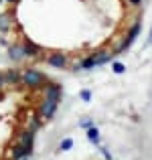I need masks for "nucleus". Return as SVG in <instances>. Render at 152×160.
<instances>
[{"mask_svg":"<svg viewBox=\"0 0 152 160\" xmlns=\"http://www.w3.org/2000/svg\"><path fill=\"white\" fill-rule=\"evenodd\" d=\"M47 63L51 67H55V69H65L67 67V63H69V59H67V55L65 53H51L49 57H47Z\"/></svg>","mask_w":152,"mask_h":160,"instance_id":"423d86ee","label":"nucleus"},{"mask_svg":"<svg viewBox=\"0 0 152 160\" xmlns=\"http://www.w3.org/2000/svg\"><path fill=\"white\" fill-rule=\"evenodd\" d=\"M6 87V77H4V71H0V89Z\"/></svg>","mask_w":152,"mask_h":160,"instance_id":"a211bd4d","label":"nucleus"},{"mask_svg":"<svg viewBox=\"0 0 152 160\" xmlns=\"http://www.w3.org/2000/svg\"><path fill=\"white\" fill-rule=\"evenodd\" d=\"M128 4H130V6H134V8H138L142 4V0H128Z\"/></svg>","mask_w":152,"mask_h":160,"instance_id":"6ab92c4d","label":"nucleus"},{"mask_svg":"<svg viewBox=\"0 0 152 160\" xmlns=\"http://www.w3.org/2000/svg\"><path fill=\"white\" fill-rule=\"evenodd\" d=\"M94 57H95V67H101V65H105V63L112 61L114 53H109V51H98V53H94Z\"/></svg>","mask_w":152,"mask_h":160,"instance_id":"9d476101","label":"nucleus"},{"mask_svg":"<svg viewBox=\"0 0 152 160\" xmlns=\"http://www.w3.org/2000/svg\"><path fill=\"white\" fill-rule=\"evenodd\" d=\"M71 148H73V138H63V140L59 142V150H61V152H69Z\"/></svg>","mask_w":152,"mask_h":160,"instance_id":"f8f14e48","label":"nucleus"},{"mask_svg":"<svg viewBox=\"0 0 152 160\" xmlns=\"http://www.w3.org/2000/svg\"><path fill=\"white\" fill-rule=\"evenodd\" d=\"M57 108H59V103H57V102L43 98V103H41V108H39V116H41V120H53L55 113H57Z\"/></svg>","mask_w":152,"mask_h":160,"instance_id":"20e7f679","label":"nucleus"},{"mask_svg":"<svg viewBox=\"0 0 152 160\" xmlns=\"http://www.w3.org/2000/svg\"><path fill=\"white\" fill-rule=\"evenodd\" d=\"M33 150H35V144H24V142H16L10 150V158L12 160H20V158H28L33 156Z\"/></svg>","mask_w":152,"mask_h":160,"instance_id":"7ed1b4c3","label":"nucleus"},{"mask_svg":"<svg viewBox=\"0 0 152 160\" xmlns=\"http://www.w3.org/2000/svg\"><path fill=\"white\" fill-rule=\"evenodd\" d=\"M4 2H8V4H16L18 0H4Z\"/></svg>","mask_w":152,"mask_h":160,"instance_id":"412c9836","label":"nucleus"},{"mask_svg":"<svg viewBox=\"0 0 152 160\" xmlns=\"http://www.w3.org/2000/svg\"><path fill=\"white\" fill-rule=\"evenodd\" d=\"M0 99H2V93H0Z\"/></svg>","mask_w":152,"mask_h":160,"instance_id":"5701e85b","label":"nucleus"},{"mask_svg":"<svg viewBox=\"0 0 152 160\" xmlns=\"http://www.w3.org/2000/svg\"><path fill=\"white\" fill-rule=\"evenodd\" d=\"M8 59L10 61H14V63H20L23 59H27V55H24V47L23 45H10L8 47Z\"/></svg>","mask_w":152,"mask_h":160,"instance_id":"6e6552de","label":"nucleus"},{"mask_svg":"<svg viewBox=\"0 0 152 160\" xmlns=\"http://www.w3.org/2000/svg\"><path fill=\"white\" fill-rule=\"evenodd\" d=\"M140 31H142V24H140V20H136V22L132 24V28L128 31V35H126V39L122 41V45L114 51V55H120V53H124V51H128L130 47H132L134 43H136V39H138V35H140Z\"/></svg>","mask_w":152,"mask_h":160,"instance_id":"f03ea898","label":"nucleus"},{"mask_svg":"<svg viewBox=\"0 0 152 160\" xmlns=\"http://www.w3.org/2000/svg\"><path fill=\"white\" fill-rule=\"evenodd\" d=\"M2 2H4V0H0V4H2Z\"/></svg>","mask_w":152,"mask_h":160,"instance_id":"b1692460","label":"nucleus"},{"mask_svg":"<svg viewBox=\"0 0 152 160\" xmlns=\"http://www.w3.org/2000/svg\"><path fill=\"white\" fill-rule=\"evenodd\" d=\"M4 77H6V85H18V83H23V73L18 69L4 71Z\"/></svg>","mask_w":152,"mask_h":160,"instance_id":"1a4fd4ad","label":"nucleus"},{"mask_svg":"<svg viewBox=\"0 0 152 160\" xmlns=\"http://www.w3.org/2000/svg\"><path fill=\"white\" fill-rule=\"evenodd\" d=\"M148 45H152V28H150V35H148V41H146Z\"/></svg>","mask_w":152,"mask_h":160,"instance_id":"aec40b11","label":"nucleus"},{"mask_svg":"<svg viewBox=\"0 0 152 160\" xmlns=\"http://www.w3.org/2000/svg\"><path fill=\"white\" fill-rule=\"evenodd\" d=\"M45 83H47V77L39 69L28 67V69L23 71V85H27L28 89H43Z\"/></svg>","mask_w":152,"mask_h":160,"instance_id":"f257e3e1","label":"nucleus"},{"mask_svg":"<svg viewBox=\"0 0 152 160\" xmlns=\"http://www.w3.org/2000/svg\"><path fill=\"white\" fill-rule=\"evenodd\" d=\"M43 91H45V98L47 99H53V102H61V98H63V89H61V85L59 83H55V81H47L45 83V87H43Z\"/></svg>","mask_w":152,"mask_h":160,"instance_id":"39448f33","label":"nucleus"},{"mask_svg":"<svg viewBox=\"0 0 152 160\" xmlns=\"http://www.w3.org/2000/svg\"><path fill=\"white\" fill-rule=\"evenodd\" d=\"M20 160H31V156H28V158H20Z\"/></svg>","mask_w":152,"mask_h":160,"instance_id":"4be33fe9","label":"nucleus"},{"mask_svg":"<svg viewBox=\"0 0 152 160\" xmlns=\"http://www.w3.org/2000/svg\"><path fill=\"white\" fill-rule=\"evenodd\" d=\"M112 71L116 75H122V73H126V65L122 61H114V59H112Z\"/></svg>","mask_w":152,"mask_h":160,"instance_id":"ddd939ff","label":"nucleus"},{"mask_svg":"<svg viewBox=\"0 0 152 160\" xmlns=\"http://www.w3.org/2000/svg\"><path fill=\"white\" fill-rule=\"evenodd\" d=\"M98 148L101 150V154L105 156V160H112V154H109V150H108V148H104V146H98Z\"/></svg>","mask_w":152,"mask_h":160,"instance_id":"f3484780","label":"nucleus"},{"mask_svg":"<svg viewBox=\"0 0 152 160\" xmlns=\"http://www.w3.org/2000/svg\"><path fill=\"white\" fill-rule=\"evenodd\" d=\"M85 134H87V140H89L91 144H94V146H99V140H101V136H99V130L95 128V126L87 128V130H85Z\"/></svg>","mask_w":152,"mask_h":160,"instance_id":"9b49d317","label":"nucleus"},{"mask_svg":"<svg viewBox=\"0 0 152 160\" xmlns=\"http://www.w3.org/2000/svg\"><path fill=\"white\" fill-rule=\"evenodd\" d=\"M79 98H81V102L89 103L91 102V91L89 89H81V91H79Z\"/></svg>","mask_w":152,"mask_h":160,"instance_id":"2eb2a0df","label":"nucleus"},{"mask_svg":"<svg viewBox=\"0 0 152 160\" xmlns=\"http://www.w3.org/2000/svg\"><path fill=\"white\" fill-rule=\"evenodd\" d=\"M10 28V20H8V14H0V32H6Z\"/></svg>","mask_w":152,"mask_h":160,"instance_id":"4468645a","label":"nucleus"},{"mask_svg":"<svg viewBox=\"0 0 152 160\" xmlns=\"http://www.w3.org/2000/svg\"><path fill=\"white\" fill-rule=\"evenodd\" d=\"M79 126H81L83 130H87V128H91V126H94V122H91L89 118H85V120H81V122H79Z\"/></svg>","mask_w":152,"mask_h":160,"instance_id":"dca6fc26","label":"nucleus"},{"mask_svg":"<svg viewBox=\"0 0 152 160\" xmlns=\"http://www.w3.org/2000/svg\"><path fill=\"white\" fill-rule=\"evenodd\" d=\"M23 47H24V55H27V59H37V57H41V53H43V47L37 45V43H33L31 39H24Z\"/></svg>","mask_w":152,"mask_h":160,"instance_id":"0eeeda50","label":"nucleus"}]
</instances>
